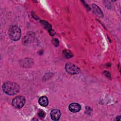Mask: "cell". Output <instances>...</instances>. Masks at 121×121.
Segmentation results:
<instances>
[{
	"instance_id": "obj_1",
	"label": "cell",
	"mask_w": 121,
	"mask_h": 121,
	"mask_svg": "<svg viewBox=\"0 0 121 121\" xmlns=\"http://www.w3.org/2000/svg\"><path fill=\"white\" fill-rule=\"evenodd\" d=\"M2 89L6 94L13 95L17 94L19 92L20 87L17 83L8 81L3 84Z\"/></svg>"
},
{
	"instance_id": "obj_2",
	"label": "cell",
	"mask_w": 121,
	"mask_h": 121,
	"mask_svg": "<svg viewBox=\"0 0 121 121\" xmlns=\"http://www.w3.org/2000/svg\"><path fill=\"white\" fill-rule=\"evenodd\" d=\"M9 35L10 38L13 41L19 40L21 35V31L20 28L16 26H11L9 30Z\"/></svg>"
},
{
	"instance_id": "obj_3",
	"label": "cell",
	"mask_w": 121,
	"mask_h": 121,
	"mask_svg": "<svg viewBox=\"0 0 121 121\" xmlns=\"http://www.w3.org/2000/svg\"><path fill=\"white\" fill-rule=\"evenodd\" d=\"M26 102L25 98L23 96H17L15 97L12 101L13 106L17 109H20L24 105Z\"/></svg>"
},
{
	"instance_id": "obj_4",
	"label": "cell",
	"mask_w": 121,
	"mask_h": 121,
	"mask_svg": "<svg viewBox=\"0 0 121 121\" xmlns=\"http://www.w3.org/2000/svg\"><path fill=\"white\" fill-rule=\"evenodd\" d=\"M66 71L71 74H76L79 72L80 69L77 66L71 63H68L65 65Z\"/></svg>"
},
{
	"instance_id": "obj_5",
	"label": "cell",
	"mask_w": 121,
	"mask_h": 121,
	"mask_svg": "<svg viewBox=\"0 0 121 121\" xmlns=\"http://www.w3.org/2000/svg\"><path fill=\"white\" fill-rule=\"evenodd\" d=\"M50 115L53 121H58L59 120L61 113L60 110L57 109L52 110L50 113Z\"/></svg>"
},
{
	"instance_id": "obj_6",
	"label": "cell",
	"mask_w": 121,
	"mask_h": 121,
	"mask_svg": "<svg viewBox=\"0 0 121 121\" xmlns=\"http://www.w3.org/2000/svg\"><path fill=\"white\" fill-rule=\"evenodd\" d=\"M80 105L76 103H73L69 104V111L72 112H79L81 109Z\"/></svg>"
},
{
	"instance_id": "obj_7",
	"label": "cell",
	"mask_w": 121,
	"mask_h": 121,
	"mask_svg": "<svg viewBox=\"0 0 121 121\" xmlns=\"http://www.w3.org/2000/svg\"><path fill=\"white\" fill-rule=\"evenodd\" d=\"M38 103L42 106L46 107L48 104V99L46 96H43L39 99Z\"/></svg>"
},
{
	"instance_id": "obj_8",
	"label": "cell",
	"mask_w": 121,
	"mask_h": 121,
	"mask_svg": "<svg viewBox=\"0 0 121 121\" xmlns=\"http://www.w3.org/2000/svg\"><path fill=\"white\" fill-rule=\"evenodd\" d=\"M92 7H93V10L95 11V12L96 14H97L99 16H103V13L101 12V10H100V9L99 8V7H98L95 5H93Z\"/></svg>"
},
{
	"instance_id": "obj_9",
	"label": "cell",
	"mask_w": 121,
	"mask_h": 121,
	"mask_svg": "<svg viewBox=\"0 0 121 121\" xmlns=\"http://www.w3.org/2000/svg\"><path fill=\"white\" fill-rule=\"evenodd\" d=\"M38 115L40 118H44L45 115V113L43 111H40L38 112Z\"/></svg>"
},
{
	"instance_id": "obj_10",
	"label": "cell",
	"mask_w": 121,
	"mask_h": 121,
	"mask_svg": "<svg viewBox=\"0 0 121 121\" xmlns=\"http://www.w3.org/2000/svg\"><path fill=\"white\" fill-rule=\"evenodd\" d=\"M52 43H53L55 46H58V44H59V42H58V41L57 39H53V40H52Z\"/></svg>"
},
{
	"instance_id": "obj_11",
	"label": "cell",
	"mask_w": 121,
	"mask_h": 121,
	"mask_svg": "<svg viewBox=\"0 0 121 121\" xmlns=\"http://www.w3.org/2000/svg\"><path fill=\"white\" fill-rule=\"evenodd\" d=\"M116 120H119V121H120V120H121V116H119L117 117V118H116Z\"/></svg>"
}]
</instances>
